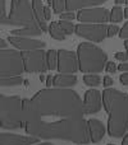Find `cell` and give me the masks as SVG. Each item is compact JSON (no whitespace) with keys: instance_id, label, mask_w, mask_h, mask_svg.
Wrapping results in <instances>:
<instances>
[{"instance_id":"4","label":"cell","mask_w":128,"mask_h":145,"mask_svg":"<svg viewBox=\"0 0 128 145\" xmlns=\"http://www.w3.org/2000/svg\"><path fill=\"white\" fill-rule=\"evenodd\" d=\"M26 116L23 99L17 95H0V127L3 130L25 129Z\"/></svg>"},{"instance_id":"8","label":"cell","mask_w":128,"mask_h":145,"mask_svg":"<svg viewBox=\"0 0 128 145\" xmlns=\"http://www.w3.org/2000/svg\"><path fill=\"white\" fill-rule=\"evenodd\" d=\"M108 27L105 23L103 24H92V23H80L76 24L74 33L78 37L86 38L91 42H103L105 38H108Z\"/></svg>"},{"instance_id":"22","label":"cell","mask_w":128,"mask_h":145,"mask_svg":"<svg viewBox=\"0 0 128 145\" xmlns=\"http://www.w3.org/2000/svg\"><path fill=\"white\" fill-rule=\"evenodd\" d=\"M23 83L22 75L18 76H9V78H0V85L1 87H15Z\"/></svg>"},{"instance_id":"14","label":"cell","mask_w":128,"mask_h":145,"mask_svg":"<svg viewBox=\"0 0 128 145\" xmlns=\"http://www.w3.org/2000/svg\"><path fill=\"white\" fill-rule=\"evenodd\" d=\"M38 140L40 139L32 135L23 136L8 133L0 134V145H35L38 143Z\"/></svg>"},{"instance_id":"39","label":"cell","mask_w":128,"mask_h":145,"mask_svg":"<svg viewBox=\"0 0 128 145\" xmlns=\"http://www.w3.org/2000/svg\"><path fill=\"white\" fill-rule=\"evenodd\" d=\"M122 145H128V134H126L123 138V141H122Z\"/></svg>"},{"instance_id":"6","label":"cell","mask_w":128,"mask_h":145,"mask_svg":"<svg viewBox=\"0 0 128 145\" xmlns=\"http://www.w3.org/2000/svg\"><path fill=\"white\" fill-rule=\"evenodd\" d=\"M0 23L4 25H18L21 28H40L30 0H12L9 15Z\"/></svg>"},{"instance_id":"15","label":"cell","mask_w":128,"mask_h":145,"mask_svg":"<svg viewBox=\"0 0 128 145\" xmlns=\"http://www.w3.org/2000/svg\"><path fill=\"white\" fill-rule=\"evenodd\" d=\"M88 122V129H90V136L92 143H99L103 140L104 135H105V126L103 122L96 118H90Z\"/></svg>"},{"instance_id":"3","label":"cell","mask_w":128,"mask_h":145,"mask_svg":"<svg viewBox=\"0 0 128 145\" xmlns=\"http://www.w3.org/2000/svg\"><path fill=\"white\" fill-rule=\"evenodd\" d=\"M103 103L109 116V135L123 138L128 130V94L114 88H106L103 92Z\"/></svg>"},{"instance_id":"33","label":"cell","mask_w":128,"mask_h":145,"mask_svg":"<svg viewBox=\"0 0 128 145\" xmlns=\"http://www.w3.org/2000/svg\"><path fill=\"white\" fill-rule=\"evenodd\" d=\"M103 84H104V87H111V85L114 84V80H113V78L111 76H104V79H103Z\"/></svg>"},{"instance_id":"2","label":"cell","mask_w":128,"mask_h":145,"mask_svg":"<svg viewBox=\"0 0 128 145\" xmlns=\"http://www.w3.org/2000/svg\"><path fill=\"white\" fill-rule=\"evenodd\" d=\"M25 130L28 135L45 140H64L80 145L91 143L88 122L81 118H59L56 121L28 120L26 121Z\"/></svg>"},{"instance_id":"23","label":"cell","mask_w":128,"mask_h":145,"mask_svg":"<svg viewBox=\"0 0 128 145\" xmlns=\"http://www.w3.org/2000/svg\"><path fill=\"white\" fill-rule=\"evenodd\" d=\"M123 18H124V12L119 5L114 7L110 10V22L111 23H119L123 20Z\"/></svg>"},{"instance_id":"44","label":"cell","mask_w":128,"mask_h":145,"mask_svg":"<svg viewBox=\"0 0 128 145\" xmlns=\"http://www.w3.org/2000/svg\"><path fill=\"white\" fill-rule=\"evenodd\" d=\"M35 145H54L51 143H41V144H35Z\"/></svg>"},{"instance_id":"37","label":"cell","mask_w":128,"mask_h":145,"mask_svg":"<svg viewBox=\"0 0 128 145\" xmlns=\"http://www.w3.org/2000/svg\"><path fill=\"white\" fill-rule=\"evenodd\" d=\"M118 70H121V71H128V63H122L121 65H118Z\"/></svg>"},{"instance_id":"35","label":"cell","mask_w":128,"mask_h":145,"mask_svg":"<svg viewBox=\"0 0 128 145\" xmlns=\"http://www.w3.org/2000/svg\"><path fill=\"white\" fill-rule=\"evenodd\" d=\"M46 87L48 88L54 87V76H51V75L46 76Z\"/></svg>"},{"instance_id":"38","label":"cell","mask_w":128,"mask_h":145,"mask_svg":"<svg viewBox=\"0 0 128 145\" xmlns=\"http://www.w3.org/2000/svg\"><path fill=\"white\" fill-rule=\"evenodd\" d=\"M0 48H7V42H5V40H0Z\"/></svg>"},{"instance_id":"1","label":"cell","mask_w":128,"mask_h":145,"mask_svg":"<svg viewBox=\"0 0 128 145\" xmlns=\"http://www.w3.org/2000/svg\"><path fill=\"white\" fill-rule=\"evenodd\" d=\"M26 121L46 117L81 118L85 116L83 102L77 92L68 88H46L31 99H23Z\"/></svg>"},{"instance_id":"34","label":"cell","mask_w":128,"mask_h":145,"mask_svg":"<svg viewBox=\"0 0 128 145\" xmlns=\"http://www.w3.org/2000/svg\"><path fill=\"white\" fill-rule=\"evenodd\" d=\"M119 82H121L123 85H128V71L123 72V74L119 76Z\"/></svg>"},{"instance_id":"46","label":"cell","mask_w":128,"mask_h":145,"mask_svg":"<svg viewBox=\"0 0 128 145\" xmlns=\"http://www.w3.org/2000/svg\"><path fill=\"white\" fill-rule=\"evenodd\" d=\"M126 4H127V5H128V0H126Z\"/></svg>"},{"instance_id":"28","label":"cell","mask_w":128,"mask_h":145,"mask_svg":"<svg viewBox=\"0 0 128 145\" xmlns=\"http://www.w3.org/2000/svg\"><path fill=\"white\" fill-rule=\"evenodd\" d=\"M119 32H121V29H119L118 25L111 24V25H109L108 27V37H110V38L114 37V36H117Z\"/></svg>"},{"instance_id":"12","label":"cell","mask_w":128,"mask_h":145,"mask_svg":"<svg viewBox=\"0 0 128 145\" xmlns=\"http://www.w3.org/2000/svg\"><path fill=\"white\" fill-rule=\"evenodd\" d=\"M9 43H12L17 50L22 51H32V50H41L45 48L46 43L41 40H35L31 37H19V36H9L8 38Z\"/></svg>"},{"instance_id":"48","label":"cell","mask_w":128,"mask_h":145,"mask_svg":"<svg viewBox=\"0 0 128 145\" xmlns=\"http://www.w3.org/2000/svg\"><path fill=\"white\" fill-rule=\"evenodd\" d=\"M104 1H106V0H104Z\"/></svg>"},{"instance_id":"16","label":"cell","mask_w":128,"mask_h":145,"mask_svg":"<svg viewBox=\"0 0 128 145\" xmlns=\"http://www.w3.org/2000/svg\"><path fill=\"white\" fill-rule=\"evenodd\" d=\"M104 3V0H65V8L68 12H74L86 8H94L95 5H101Z\"/></svg>"},{"instance_id":"31","label":"cell","mask_w":128,"mask_h":145,"mask_svg":"<svg viewBox=\"0 0 128 145\" xmlns=\"http://www.w3.org/2000/svg\"><path fill=\"white\" fill-rule=\"evenodd\" d=\"M119 37H121L122 40H128V22L121 29V32H119Z\"/></svg>"},{"instance_id":"42","label":"cell","mask_w":128,"mask_h":145,"mask_svg":"<svg viewBox=\"0 0 128 145\" xmlns=\"http://www.w3.org/2000/svg\"><path fill=\"white\" fill-rule=\"evenodd\" d=\"M124 47H126V52L128 54V40L124 41Z\"/></svg>"},{"instance_id":"26","label":"cell","mask_w":128,"mask_h":145,"mask_svg":"<svg viewBox=\"0 0 128 145\" xmlns=\"http://www.w3.org/2000/svg\"><path fill=\"white\" fill-rule=\"evenodd\" d=\"M53 10L55 14H62V13H64L65 10H67V8H65V0H58V1L53 5Z\"/></svg>"},{"instance_id":"19","label":"cell","mask_w":128,"mask_h":145,"mask_svg":"<svg viewBox=\"0 0 128 145\" xmlns=\"http://www.w3.org/2000/svg\"><path fill=\"white\" fill-rule=\"evenodd\" d=\"M49 33H50V36L54 40L64 41L67 38V35H65V32L63 31V28L60 27L59 22H51L49 24Z\"/></svg>"},{"instance_id":"27","label":"cell","mask_w":128,"mask_h":145,"mask_svg":"<svg viewBox=\"0 0 128 145\" xmlns=\"http://www.w3.org/2000/svg\"><path fill=\"white\" fill-rule=\"evenodd\" d=\"M59 17H60L62 20H70V22H72L73 19L77 18V14H74V12H68V10H65L64 13H62V14L59 15Z\"/></svg>"},{"instance_id":"10","label":"cell","mask_w":128,"mask_h":145,"mask_svg":"<svg viewBox=\"0 0 128 145\" xmlns=\"http://www.w3.org/2000/svg\"><path fill=\"white\" fill-rule=\"evenodd\" d=\"M77 19L81 23L103 24L110 20V12L105 8H86V9L78 10Z\"/></svg>"},{"instance_id":"5","label":"cell","mask_w":128,"mask_h":145,"mask_svg":"<svg viewBox=\"0 0 128 145\" xmlns=\"http://www.w3.org/2000/svg\"><path fill=\"white\" fill-rule=\"evenodd\" d=\"M80 70L85 74H99L105 69L108 55L92 42H82L77 48Z\"/></svg>"},{"instance_id":"45","label":"cell","mask_w":128,"mask_h":145,"mask_svg":"<svg viewBox=\"0 0 128 145\" xmlns=\"http://www.w3.org/2000/svg\"><path fill=\"white\" fill-rule=\"evenodd\" d=\"M40 80L41 82H44V80H45V76H44V75H40Z\"/></svg>"},{"instance_id":"9","label":"cell","mask_w":128,"mask_h":145,"mask_svg":"<svg viewBox=\"0 0 128 145\" xmlns=\"http://www.w3.org/2000/svg\"><path fill=\"white\" fill-rule=\"evenodd\" d=\"M23 61H25L26 72H44L49 70L48 61H46V52L44 51V48L25 51Z\"/></svg>"},{"instance_id":"41","label":"cell","mask_w":128,"mask_h":145,"mask_svg":"<svg viewBox=\"0 0 128 145\" xmlns=\"http://www.w3.org/2000/svg\"><path fill=\"white\" fill-rule=\"evenodd\" d=\"M123 3H126V0H115V4H117V5L123 4Z\"/></svg>"},{"instance_id":"43","label":"cell","mask_w":128,"mask_h":145,"mask_svg":"<svg viewBox=\"0 0 128 145\" xmlns=\"http://www.w3.org/2000/svg\"><path fill=\"white\" fill-rule=\"evenodd\" d=\"M124 18H127V19H128V7L124 9Z\"/></svg>"},{"instance_id":"11","label":"cell","mask_w":128,"mask_h":145,"mask_svg":"<svg viewBox=\"0 0 128 145\" xmlns=\"http://www.w3.org/2000/svg\"><path fill=\"white\" fill-rule=\"evenodd\" d=\"M78 70H80V61L77 54L68 50H59L58 71L62 74H74Z\"/></svg>"},{"instance_id":"24","label":"cell","mask_w":128,"mask_h":145,"mask_svg":"<svg viewBox=\"0 0 128 145\" xmlns=\"http://www.w3.org/2000/svg\"><path fill=\"white\" fill-rule=\"evenodd\" d=\"M83 82L88 87H97L101 83V78L97 74H86L83 76Z\"/></svg>"},{"instance_id":"30","label":"cell","mask_w":128,"mask_h":145,"mask_svg":"<svg viewBox=\"0 0 128 145\" xmlns=\"http://www.w3.org/2000/svg\"><path fill=\"white\" fill-rule=\"evenodd\" d=\"M105 70H106V72H109V74H114V72L118 70V65H115L113 61H109L105 65Z\"/></svg>"},{"instance_id":"25","label":"cell","mask_w":128,"mask_h":145,"mask_svg":"<svg viewBox=\"0 0 128 145\" xmlns=\"http://www.w3.org/2000/svg\"><path fill=\"white\" fill-rule=\"evenodd\" d=\"M59 24H60V27L63 28V31L65 32V35H67V36H69V35H72V33H74V31H76V24H73L70 20H62V19H60Z\"/></svg>"},{"instance_id":"17","label":"cell","mask_w":128,"mask_h":145,"mask_svg":"<svg viewBox=\"0 0 128 145\" xmlns=\"http://www.w3.org/2000/svg\"><path fill=\"white\" fill-rule=\"evenodd\" d=\"M32 3V8L35 12V17L37 19L40 28L42 29V32L49 31V24H46V19H45V5H44L42 0H31Z\"/></svg>"},{"instance_id":"47","label":"cell","mask_w":128,"mask_h":145,"mask_svg":"<svg viewBox=\"0 0 128 145\" xmlns=\"http://www.w3.org/2000/svg\"><path fill=\"white\" fill-rule=\"evenodd\" d=\"M108 145H113V144H108Z\"/></svg>"},{"instance_id":"18","label":"cell","mask_w":128,"mask_h":145,"mask_svg":"<svg viewBox=\"0 0 128 145\" xmlns=\"http://www.w3.org/2000/svg\"><path fill=\"white\" fill-rule=\"evenodd\" d=\"M77 83V76L74 74H59L54 75V87L56 88H69Z\"/></svg>"},{"instance_id":"13","label":"cell","mask_w":128,"mask_h":145,"mask_svg":"<svg viewBox=\"0 0 128 145\" xmlns=\"http://www.w3.org/2000/svg\"><path fill=\"white\" fill-rule=\"evenodd\" d=\"M103 107V95L99 90L90 89L85 93L83 97V108L85 115H94L97 113Z\"/></svg>"},{"instance_id":"21","label":"cell","mask_w":128,"mask_h":145,"mask_svg":"<svg viewBox=\"0 0 128 145\" xmlns=\"http://www.w3.org/2000/svg\"><path fill=\"white\" fill-rule=\"evenodd\" d=\"M46 61H48L49 70L58 69V51H55V50L46 51Z\"/></svg>"},{"instance_id":"29","label":"cell","mask_w":128,"mask_h":145,"mask_svg":"<svg viewBox=\"0 0 128 145\" xmlns=\"http://www.w3.org/2000/svg\"><path fill=\"white\" fill-rule=\"evenodd\" d=\"M7 4H5V0H0V22L4 20L7 18Z\"/></svg>"},{"instance_id":"20","label":"cell","mask_w":128,"mask_h":145,"mask_svg":"<svg viewBox=\"0 0 128 145\" xmlns=\"http://www.w3.org/2000/svg\"><path fill=\"white\" fill-rule=\"evenodd\" d=\"M12 36H19V37H32V36H40L42 33L41 28H19L13 29Z\"/></svg>"},{"instance_id":"7","label":"cell","mask_w":128,"mask_h":145,"mask_svg":"<svg viewBox=\"0 0 128 145\" xmlns=\"http://www.w3.org/2000/svg\"><path fill=\"white\" fill-rule=\"evenodd\" d=\"M23 52L19 50H0V78L18 76L25 72Z\"/></svg>"},{"instance_id":"32","label":"cell","mask_w":128,"mask_h":145,"mask_svg":"<svg viewBox=\"0 0 128 145\" xmlns=\"http://www.w3.org/2000/svg\"><path fill=\"white\" fill-rule=\"evenodd\" d=\"M114 57H115L117 60L122 61V63H126L128 60V54L127 52H117L115 55H114Z\"/></svg>"},{"instance_id":"40","label":"cell","mask_w":128,"mask_h":145,"mask_svg":"<svg viewBox=\"0 0 128 145\" xmlns=\"http://www.w3.org/2000/svg\"><path fill=\"white\" fill-rule=\"evenodd\" d=\"M56 1H58V0H48V3H49V4H50V5H51V7H53V5H54V4H55V3H56Z\"/></svg>"},{"instance_id":"36","label":"cell","mask_w":128,"mask_h":145,"mask_svg":"<svg viewBox=\"0 0 128 145\" xmlns=\"http://www.w3.org/2000/svg\"><path fill=\"white\" fill-rule=\"evenodd\" d=\"M45 19L46 20H50L51 19V10L49 7H45Z\"/></svg>"}]
</instances>
